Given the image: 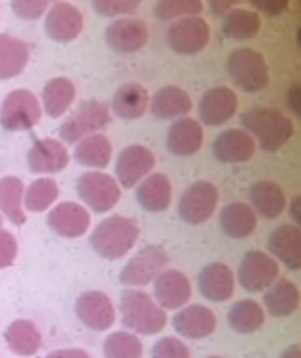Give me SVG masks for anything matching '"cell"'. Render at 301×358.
<instances>
[{
  "label": "cell",
  "instance_id": "cell-1",
  "mask_svg": "<svg viewBox=\"0 0 301 358\" xmlns=\"http://www.w3.org/2000/svg\"><path fill=\"white\" fill-rule=\"evenodd\" d=\"M241 126L266 153H277L295 134L293 120L277 107H256L241 115Z\"/></svg>",
  "mask_w": 301,
  "mask_h": 358
},
{
  "label": "cell",
  "instance_id": "cell-2",
  "mask_svg": "<svg viewBox=\"0 0 301 358\" xmlns=\"http://www.w3.org/2000/svg\"><path fill=\"white\" fill-rule=\"evenodd\" d=\"M140 237L138 222L130 216L111 214L103 218L90 233V248L103 260H119L128 256Z\"/></svg>",
  "mask_w": 301,
  "mask_h": 358
},
{
  "label": "cell",
  "instance_id": "cell-3",
  "mask_svg": "<svg viewBox=\"0 0 301 358\" xmlns=\"http://www.w3.org/2000/svg\"><path fill=\"white\" fill-rule=\"evenodd\" d=\"M119 321L134 336H157L168 327V313L142 289H126L119 298Z\"/></svg>",
  "mask_w": 301,
  "mask_h": 358
},
{
  "label": "cell",
  "instance_id": "cell-4",
  "mask_svg": "<svg viewBox=\"0 0 301 358\" xmlns=\"http://www.w3.org/2000/svg\"><path fill=\"white\" fill-rule=\"evenodd\" d=\"M226 73L235 88L243 92H262L270 86V65L256 48H237L226 59Z\"/></svg>",
  "mask_w": 301,
  "mask_h": 358
},
{
  "label": "cell",
  "instance_id": "cell-5",
  "mask_svg": "<svg viewBox=\"0 0 301 358\" xmlns=\"http://www.w3.org/2000/svg\"><path fill=\"white\" fill-rule=\"evenodd\" d=\"M111 109L98 99L82 101L59 126V141L65 145H75L88 134L103 132L111 124Z\"/></svg>",
  "mask_w": 301,
  "mask_h": 358
},
{
  "label": "cell",
  "instance_id": "cell-6",
  "mask_svg": "<svg viewBox=\"0 0 301 358\" xmlns=\"http://www.w3.org/2000/svg\"><path fill=\"white\" fill-rule=\"evenodd\" d=\"M80 203L94 214H109L122 199V187L105 170H88L75 180Z\"/></svg>",
  "mask_w": 301,
  "mask_h": 358
},
{
  "label": "cell",
  "instance_id": "cell-7",
  "mask_svg": "<svg viewBox=\"0 0 301 358\" xmlns=\"http://www.w3.org/2000/svg\"><path fill=\"white\" fill-rule=\"evenodd\" d=\"M168 264H170V256L163 245L157 243L145 245L119 271V283L126 289H142L151 285L168 268Z\"/></svg>",
  "mask_w": 301,
  "mask_h": 358
},
{
  "label": "cell",
  "instance_id": "cell-8",
  "mask_svg": "<svg viewBox=\"0 0 301 358\" xmlns=\"http://www.w3.org/2000/svg\"><path fill=\"white\" fill-rule=\"evenodd\" d=\"M40 96L27 88L10 90L0 105V128L6 132H25L40 124L42 120Z\"/></svg>",
  "mask_w": 301,
  "mask_h": 358
},
{
  "label": "cell",
  "instance_id": "cell-9",
  "mask_svg": "<svg viewBox=\"0 0 301 358\" xmlns=\"http://www.w3.org/2000/svg\"><path fill=\"white\" fill-rule=\"evenodd\" d=\"M220 191L210 180H197L189 185L178 199V218L189 227L205 224L218 210Z\"/></svg>",
  "mask_w": 301,
  "mask_h": 358
},
{
  "label": "cell",
  "instance_id": "cell-10",
  "mask_svg": "<svg viewBox=\"0 0 301 358\" xmlns=\"http://www.w3.org/2000/svg\"><path fill=\"white\" fill-rule=\"evenodd\" d=\"M212 38V29L210 23L201 17V15H193V17H182L170 23L168 31H166V42L168 48L176 55H199L207 48Z\"/></svg>",
  "mask_w": 301,
  "mask_h": 358
},
{
  "label": "cell",
  "instance_id": "cell-11",
  "mask_svg": "<svg viewBox=\"0 0 301 358\" xmlns=\"http://www.w3.org/2000/svg\"><path fill=\"white\" fill-rule=\"evenodd\" d=\"M237 283L249 294H264L277 279H281V264L262 250H251L243 256Z\"/></svg>",
  "mask_w": 301,
  "mask_h": 358
},
{
  "label": "cell",
  "instance_id": "cell-12",
  "mask_svg": "<svg viewBox=\"0 0 301 358\" xmlns=\"http://www.w3.org/2000/svg\"><path fill=\"white\" fill-rule=\"evenodd\" d=\"M73 310L78 321L94 334L109 331L117 321V308L113 300L101 289H88L80 294L75 298Z\"/></svg>",
  "mask_w": 301,
  "mask_h": 358
},
{
  "label": "cell",
  "instance_id": "cell-13",
  "mask_svg": "<svg viewBox=\"0 0 301 358\" xmlns=\"http://www.w3.org/2000/svg\"><path fill=\"white\" fill-rule=\"evenodd\" d=\"M157 157L145 145H128L117 153L115 159V180L122 189H134L142 178L155 170Z\"/></svg>",
  "mask_w": 301,
  "mask_h": 358
},
{
  "label": "cell",
  "instance_id": "cell-14",
  "mask_svg": "<svg viewBox=\"0 0 301 358\" xmlns=\"http://www.w3.org/2000/svg\"><path fill=\"white\" fill-rule=\"evenodd\" d=\"M44 31L52 42H73L84 31V13L73 2L57 0L44 15Z\"/></svg>",
  "mask_w": 301,
  "mask_h": 358
},
{
  "label": "cell",
  "instance_id": "cell-15",
  "mask_svg": "<svg viewBox=\"0 0 301 358\" xmlns=\"http://www.w3.org/2000/svg\"><path fill=\"white\" fill-rule=\"evenodd\" d=\"M105 42L117 55H136L149 42V27L138 17H117L107 25Z\"/></svg>",
  "mask_w": 301,
  "mask_h": 358
},
{
  "label": "cell",
  "instance_id": "cell-16",
  "mask_svg": "<svg viewBox=\"0 0 301 358\" xmlns=\"http://www.w3.org/2000/svg\"><path fill=\"white\" fill-rule=\"evenodd\" d=\"M69 159H71V153L67 145L52 136L34 141V145L27 149V155H25L29 172L42 174V176L63 172L69 166Z\"/></svg>",
  "mask_w": 301,
  "mask_h": 358
},
{
  "label": "cell",
  "instance_id": "cell-17",
  "mask_svg": "<svg viewBox=\"0 0 301 358\" xmlns=\"http://www.w3.org/2000/svg\"><path fill=\"white\" fill-rule=\"evenodd\" d=\"M197 111L201 126H224L237 115L239 96L230 86H212L203 92Z\"/></svg>",
  "mask_w": 301,
  "mask_h": 358
},
{
  "label": "cell",
  "instance_id": "cell-18",
  "mask_svg": "<svg viewBox=\"0 0 301 358\" xmlns=\"http://www.w3.org/2000/svg\"><path fill=\"white\" fill-rule=\"evenodd\" d=\"M193 298V283L191 279L178 268H166L153 281V300L166 310L176 313L191 304Z\"/></svg>",
  "mask_w": 301,
  "mask_h": 358
},
{
  "label": "cell",
  "instance_id": "cell-19",
  "mask_svg": "<svg viewBox=\"0 0 301 358\" xmlns=\"http://www.w3.org/2000/svg\"><path fill=\"white\" fill-rule=\"evenodd\" d=\"M48 229L63 239H80L90 229V212L78 201L54 203L46 214Z\"/></svg>",
  "mask_w": 301,
  "mask_h": 358
},
{
  "label": "cell",
  "instance_id": "cell-20",
  "mask_svg": "<svg viewBox=\"0 0 301 358\" xmlns=\"http://www.w3.org/2000/svg\"><path fill=\"white\" fill-rule=\"evenodd\" d=\"M172 327L180 340H205L218 329V317L203 304H186L174 313Z\"/></svg>",
  "mask_w": 301,
  "mask_h": 358
},
{
  "label": "cell",
  "instance_id": "cell-21",
  "mask_svg": "<svg viewBox=\"0 0 301 358\" xmlns=\"http://www.w3.org/2000/svg\"><path fill=\"white\" fill-rule=\"evenodd\" d=\"M197 289L207 302H228L235 298L237 279L228 264L224 262H210L197 275Z\"/></svg>",
  "mask_w": 301,
  "mask_h": 358
},
{
  "label": "cell",
  "instance_id": "cell-22",
  "mask_svg": "<svg viewBox=\"0 0 301 358\" xmlns=\"http://www.w3.org/2000/svg\"><path fill=\"white\" fill-rule=\"evenodd\" d=\"M205 141L203 126L197 117L184 115L170 124L166 134V149L176 157H191L201 151Z\"/></svg>",
  "mask_w": 301,
  "mask_h": 358
},
{
  "label": "cell",
  "instance_id": "cell-23",
  "mask_svg": "<svg viewBox=\"0 0 301 358\" xmlns=\"http://www.w3.org/2000/svg\"><path fill=\"white\" fill-rule=\"evenodd\" d=\"M256 151V141L243 128H226L212 143V153L220 164H247Z\"/></svg>",
  "mask_w": 301,
  "mask_h": 358
},
{
  "label": "cell",
  "instance_id": "cell-24",
  "mask_svg": "<svg viewBox=\"0 0 301 358\" xmlns=\"http://www.w3.org/2000/svg\"><path fill=\"white\" fill-rule=\"evenodd\" d=\"M266 254H270L279 264H285L289 271L301 268V229L298 224L277 227L266 241Z\"/></svg>",
  "mask_w": 301,
  "mask_h": 358
},
{
  "label": "cell",
  "instance_id": "cell-25",
  "mask_svg": "<svg viewBox=\"0 0 301 358\" xmlns=\"http://www.w3.org/2000/svg\"><path fill=\"white\" fill-rule=\"evenodd\" d=\"M149 101H151V94L142 84L126 82L117 86V90L113 92L109 109H111V115L126 120V122H134V120H140L149 111Z\"/></svg>",
  "mask_w": 301,
  "mask_h": 358
},
{
  "label": "cell",
  "instance_id": "cell-26",
  "mask_svg": "<svg viewBox=\"0 0 301 358\" xmlns=\"http://www.w3.org/2000/svg\"><path fill=\"white\" fill-rule=\"evenodd\" d=\"M249 206L258 216H264L268 220H274L287 212L289 197L285 189L274 180H258L249 187Z\"/></svg>",
  "mask_w": 301,
  "mask_h": 358
},
{
  "label": "cell",
  "instance_id": "cell-27",
  "mask_svg": "<svg viewBox=\"0 0 301 358\" xmlns=\"http://www.w3.org/2000/svg\"><path fill=\"white\" fill-rule=\"evenodd\" d=\"M75 84L67 78V76H54L50 78L40 94V105H42V113L48 115L50 120H59L63 115H67V111L73 107L75 103Z\"/></svg>",
  "mask_w": 301,
  "mask_h": 358
},
{
  "label": "cell",
  "instance_id": "cell-28",
  "mask_svg": "<svg viewBox=\"0 0 301 358\" xmlns=\"http://www.w3.org/2000/svg\"><path fill=\"white\" fill-rule=\"evenodd\" d=\"M136 201L145 212L161 214L172 206V180L163 172H151L136 185Z\"/></svg>",
  "mask_w": 301,
  "mask_h": 358
},
{
  "label": "cell",
  "instance_id": "cell-29",
  "mask_svg": "<svg viewBox=\"0 0 301 358\" xmlns=\"http://www.w3.org/2000/svg\"><path fill=\"white\" fill-rule=\"evenodd\" d=\"M301 304V292L298 283L291 279H277L266 292L262 300V308L266 315L274 319H287L298 313Z\"/></svg>",
  "mask_w": 301,
  "mask_h": 358
},
{
  "label": "cell",
  "instance_id": "cell-30",
  "mask_svg": "<svg viewBox=\"0 0 301 358\" xmlns=\"http://www.w3.org/2000/svg\"><path fill=\"white\" fill-rule=\"evenodd\" d=\"M149 109H151V115L155 120H178V117H184L191 113L193 109V99L191 94L180 88V86H163L159 88L151 101H149Z\"/></svg>",
  "mask_w": 301,
  "mask_h": 358
},
{
  "label": "cell",
  "instance_id": "cell-31",
  "mask_svg": "<svg viewBox=\"0 0 301 358\" xmlns=\"http://www.w3.org/2000/svg\"><path fill=\"white\" fill-rule=\"evenodd\" d=\"M113 145L105 132H94L84 136L73 145V159L88 170H105L111 164Z\"/></svg>",
  "mask_w": 301,
  "mask_h": 358
},
{
  "label": "cell",
  "instance_id": "cell-32",
  "mask_svg": "<svg viewBox=\"0 0 301 358\" xmlns=\"http://www.w3.org/2000/svg\"><path fill=\"white\" fill-rule=\"evenodd\" d=\"M220 229L230 239H247L258 229V214L245 201H233L220 210Z\"/></svg>",
  "mask_w": 301,
  "mask_h": 358
},
{
  "label": "cell",
  "instance_id": "cell-33",
  "mask_svg": "<svg viewBox=\"0 0 301 358\" xmlns=\"http://www.w3.org/2000/svg\"><path fill=\"white\" fill-rule=\"evenodd\" d=\"M4 342L8 346V350L17 357H36L42 346V334L38 329V325L29 319H17L13 321L6 329H4Z\"/></svg>",
  "mask_w": 301,
  "mask_h": 358
},
{
  "label": "cell",
  "instance_id": "cell-34",
  "mask_svg": "<svg viewBox=\"0 0 301 358\" xmlns=\"http://www.w3.org/2000/svg\"><path fill=\"white\" fill-rule=\"evenodd\" d=\"M29 63V44L13 34H0V80H13Z\"/></svg>",
  "mask_w": 301,
  "mask_h": 358
},
{
  "label": "cell",
  "instance_id": "cell-35",
  "mask_svg": "<svg viewBox=\"0 0 301 358\" xmlns=\"http://www.w3.org/2000/svg\"><path fill=\"white\" fill-rule=\"evenodd\" d=\"M23 191L25 185L19 176L0 178V216L15 227H23L27 222V214L23 208Z\"/></svg>",
  "mask_w": 301,
  "mask_h": 358
},
{
  "label": "cell",
  "instance_id": "cell-36",
  "mask_svg": "<svg viewBox=\"0 0 301 358\" xmlns=\"http://www.w3.org/2000/svg\"><path fill=\"white\" fill-rule=\"evenodd\" d=\"M226 321L230 325V329L235 334L241 336H251L256 331H260L266 323V313L262 308L260 302L247 298V300H239L228 308Z\"/></svg>",
  "mask_w": 301,
  "mask_h": 358
},
{
  "label": "cell",
  "instance_id": "cell-37",
  "mask_svg": "<svg viewBox=\"0 0 301 358\" xmlns=\"http://www.w3.org/2000/svg\"><path fill=\"white\" fill-rule=\"evenodd\" d=\"M262 29V17L260 13L251 8H230L226 15H222V31L230 40H254Z\"/></svg>",
  "mask_w": 301,
  "mask_h": 358
},
{
  "label": "cell",
  "instance_id": "cell-38",
  "mask_svg": "<svg viewBox=\"0 0 301 358\" xmlns=\"http://www.w3.org/2000/svg\"><path fill=\"white\" fill-rule=\"evenodd\" d=\"M59 185L54 178L50 176H40L36 180H31L25 191H23V208L25 212H34V214H42L48 212L57 199H59Z\"/></svg>",
  "mask_w": 301,
  "mask_h": 358
},
{
  "label": "cell",
  "instance_id": "cell-39",
  "mask_svg": "<svg viewBox=\"0 0 301 358\" xmlns=\"http://www.w3.org/2000/svg\"><path fill=\"white\" fill-rule=\"evenodd\" d=\"M142 342L132 331H113L103 344L105 358H142Z\"/></svg>",
  "mask_w": 301,
  "mask_h": 358
},
{
  "label": "cell",
  "instance_id": "cell-40",
  "mask_svg": "<svg viewBox=\"0 0 301 358\" xmlns=\"http://www.w3.org/2000/svg\"><path fill=\"white\" fill-rule=\"evenodd\" d=\"M203 8H205L203 0H157L153 13L159 21H176L182 17L201 15Z\"/></svg>",
  "mask_w": 301,
  "mask_h": 358
},
{
  "label": "cell",
  "instance_id": "cell-41",
  "mask_svg": "<svg viewBox=\"0 0 301 358\" xmlns=\"http://www.w3.org/2000/svg\"><path fill=\"white\" fill-rule=\"evenodd\" d=\"M90 4H92L96 15L117 19V17H126V15L136 13L140 8L142 0H90Z\"/></svg>",
  "mask_w": 301,
  "mask_h": 358
},
{
  "label": "cell",
  "instance_id": "cell-42",
  "mask_svg": "<svg viewBox=\"0 0 301 358\" xmlns=\"http://www.w3.org/2000/svg\"><path fill=\"white\" fill-rule=\"evenodd\" d=\"M57 0H10V10L21 21H36L46 15V10Z\"/></svg>",
  "mask_w": 301,
  "mask_h": 358
},
{
  "label": "cell",
  "instance_id": "cell-43",
  "mask_svg": "<svg viewBox=\"0 0 301 358\" xmlns=\"http://www.w3.org/2000/svg\"><path fill=\"white\" fill-rule=\"evenodd\" d=\"M151 358H191V348L178 336H168L155 342Z\"/></svg>",
  "mask_w": 301,
  "mask_h": 358
},
{
  "label": "cell",
  "instance_id": "cell-44",
  "mask_svg": "<svg viewBox=\"0 0 301 358\" xmlns=\"http://www.w3.org/2000/svg\"><path fill=\"white\" fill-rule=\"evenodd\" d=\"M19 256V243L10 231L0 229V271L10 268L17 262Z\"/></svg>",
  "mask_w": 301,
  "mask_h": 358
},
{
  "label": "cell",
  "instance_id": "cell-45",
  "mask_svg": "<svg viewBox=\"0 0 301 358\" xmlns=\"http://www.w3.org/2000/svg\"><path fill=\"white\" fill-rule=\"evenodd\" d=\"M247 2L254 6L256 13H262L266 17H281L291 4V0H247Z\"/></svg>",
  "mask_w": 301,
  "mask_h": 358
},
{
  "label": "cell",
  "instance_id": "cell-46",
  "mask_svg": "<svg viewBox=\"0 0 301 358\" xmlns=\"http://www.w3.org/2000/svg\"><path fill=\"white\" fill-rule=\"evenodd\" d=\"M203 2L207 4V8L212 10L214 17H222L239 4V0H203Z\"/></svg>",
  "mask_w": 301,
  "mask_h": 358
},
{
  "label": "cell",
  "instance_id": "cell-47",
  "mask_svg": "<svg viewBox=\"0 0 301 358\" xmlns=\"http://www.w3.org/2000/svg\"><path fill=\"white\" fill-rule=\"evenodd\" d=\"M44 358H92L86 350L82 348H57L52 352H48Z\"/></svg>",
  "mask_w": 301,
  "mask_h": 358
},
{
  "label": "cell",
  "instance_id": "cell-48",
  "mask_svg": "<svg viewBox=\"0 0 301 358\" xmlns=\"http://www.w3.org/2000/svg\"><path fill=\"white\" fill-rule=\"evenodd\" d=\"M287 99H289V107H291V113L293 115H300L301 113V86L300 82H295L291 88H289V94H287Z\"/></svg>",
  "mask_w": 301,
  "mask_h": 358
},
{
  "label": "cell",
  "instance_id": "cell-49",
  "mask_svg": "<svg viewBox=\"0 0 301 358\" xmlns=\"http://www.w3.org/2000/svg\"><path fill=\"white\" fill-rule=\"evenodd\" d=\"M287 212H289V216H291V224H301V197L300 195H295L289 203H287Z\"/></svg>",
  "mask_w": 301,
  "mask_h": 358
},
{
  "label": "cell",
  "instance_id": "cell-50",
  "mask_svg": "<svg viewBox=\"0 0 301 358\" xmlns=\"http://www.w3.org/2000/svg\"><path fill=\"white\" fill-rule=\"evenodd\" d=\"M279 358H301V346L300 344H291V346H287V348L281 352V357Z\"/></svg>",
  "mask_w": 301,
  "mask_h": 358
},
{
  "label": "cell",
  "instance_id": "cell-51",
  "mask_svg": "<svg viewBox=\"0 0 301 358\" xmlns=\"http://www.w3.org/2000/svg\"><path fill=\"white\" fill-rule=\"evenodd\" d=\"M2 220H4V218H2V216H0V229H2Z\"/></svg>",
  "mask_w": 301,
  "mask_h": 358
},
{
  "label": "cell",
  "instance_id": "cell-52",
  "mask_svg": "<svg viewBox=\"0 0 301 358\" xmlns=\"http://www.w3.org/2000/svg\"><path fill=\"white\" fill-rule=\"evenodd\" d=\"M207 358H224V357H207Z\"/></svg>",
  "mask_w": 301,
  "mask_h": 358
}]
</instances>
